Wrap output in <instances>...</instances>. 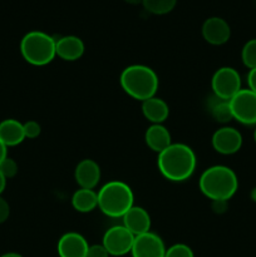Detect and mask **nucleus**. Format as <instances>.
Returning <instances> with one entry per match:
<instances>
[{
  "label": "nucleus",
  "instance_id": "6e6552de",
  "mask_svg": "<svg viewBox=\"0 0 256 257\" xmlns=\"http://www.w3.org/2000/svg\"><path fill=\"white\" fill-rule=\"evenodd\" d=\"M135 237L136 236L132 235L123 225L112 226L103 235L102 245L108 251L109 256H124L131 253Z\"/></svg>",
  "mask_w": 256,
  "mask_h": 257
},
{
  "label": "nucleus",
  "instance_id": "c85d7f7f",
  "mask_svg": "<svg viewBox=\"0 0 256 257\" xmlns=\"http://www.w3.org/2000/svg\"><path fill=\"white\" fill-rule=\"evenodd\" d=\"M247 85H248V89L252 90V92L256 94V68L248 70Z\"/></svg>",
  "mask_w": 256,
  "mask_h": 257
},
{
  "label": "nucleus",
  "instance_id": "423d86ee",
  "mask_svg": "<svg viewBox=\"0 0 256 257\" xmlns=\"http://www.w3.org/2000/svg\"><path fill=\"white\" fill-rule=\"evenodd\" d=\"M211 88L213 95L221 99L230 100L237 94L241 88V77L235 68L221 67L213 73L211 79Z\"/></svg>",
  "mask_w": 256,
  "mask_h": 257
},
{
  "label": "nucleus",
  "instance_id": "dca6fc26",
  "mask_svg": "<svg viewBox=\"0 0 256 257\" xmlns=\"http://www.w3.org/2000/svg\"><path fill=\"white\" fill-rule=\"evenodd\" d=\"M145 142L151 151L160 155L172 145V137L163 124H151L145 133Z\"/></svg>",
  "mask_w": 256,
  "mask_h": 257
},
{
  "label": "nucleus",
  "instance_id": "a878e982",
  "mask_svg": "<svg viewBox=\"0 0 256 257\" xmlns=\"http://www.w3.org/2000/svg\"><path fill=\"white\" fill-rule=\"evenodd\" d=\"M87 257H109V253L102 243L100 245H90L88 248Z\"/></svg>",
  "mask_w": 256,
  "mask_h": 257
},
{
  "label": "nucleus",
  "instance_id": "72a5a7b5",
  "mask_svg": "<svg viewBox=\"0 0 256 257\" xmlns=\"http://www.w3.org/2000/svg\"><path fill=\"white\" fill-rule=\"evenodd\" d=\"M250 197H251V200H252L253 202L256 203V187H253L252 190H251V192H250Z\"/></svg>",
  "mask_w": 256,
  "mask_h": 257
},
{
  "label": "nucleus",
  "instance_id": "473e14b6",
  "mask_svg": "<svg viewBox=\"0 0 256 257\" xmlns=\"http://www.w3.org/2000/svg\"><path fill=\"white\" fill-rule=\"evenodd\" d=\"M124 3L131 5H138V4H142V0H123Z\"/></svg>",
  "mask_w": 256,
  "mask_h": 257
},
{
  "label": "nucleus",
  "instance_id": "412c9836",
  "mask_svg": "<svg viewBox=\"0 0 256 257\" xmlns=\"http://www.w3.org/2000/svg\"><path fill=\"white\" fill-rule=\"evenodd\" d=\"M177 0H142V5L153 15H166L176 8Z\"/></svg>",
  "mask_w": 256,
  "mask_h": 257
},
{
  "label": "nucleus",
  "instance_id": "c756f323",
  "mask_svg": "<svg viewBox=\"0 0 256 257\" xmlns=\"http://www.w3.org/2000/svg\"><path fill=\"white\" fill-rule=\"evenodd\" d=\"M7 157H8V147L2 142V140H0V163H2Z\"/></svg>",
  "mask_w": 256,
  "mask_h": 257
},
{
  "label": "nucleus",
  "instance_id": "f8f14e48",
  "mask_svg": "<svg viewBox=\"0 0 256 257\" xmlns=\"http://www.w3.org/2000/svg\"><path fill=\"white\" fill-rule=\"evenodd\" d=\"M88 241L78 232H67L59 238L57 245L59 257H87Z\"/></svg>",
  "mask_w": 256,
  "mask_h": 257
},
{
  "label": "nucleus",
  "instance_id": "9d476101",
  "mask_svg": "<svg viewBox=\"0 0 256 257\" xmlns=\"http://www.w3.org/2000/svg\"><path fill=\"white\" fill-rule=\"evenodd\" d=\"M166 246L162 238L155 232L136 236L131 255L132 257H165Z\"/></svg>",
  "mask_w": 256,
  "mask_h": 257
},
{
  "label": "nucleus",
  "instance_id": "2f4dec72",
  "mask_svg": "<svg viewBox=\"0 0 256 257\" xmlns=\"http://www.w3.org/2000/svg\"><path fill=\"white\" fill-rule=\"evenodd\" d=\"M0 257H23V256L20 255V253H18V252H7V253H4V255H2Z\"/></svg>",
  "mask_w": 256,
  "mask_h": 257
},
{
  "label": "nucleus",
  "instance_id": "f257e3e1",
  "mask_svg": "<svg viewBox=\"0 0 256 257\" xmlns=\"http://www.w3.org/2000/svg\"><path fill=\"white\" fill-rule=\"evenodd\" d=\"M197 158L190 146L172 143L158 155L157 167L161 175L171 182H183L193 175Z\"/></svg>",
  "mask_w": 256,
  "mask_h": 257
},
{
  "label": "nucleus",
  "instance_id": "7ed1b4c3",
  "mask_svg": "<svg viewBox=\"0 0 256 257\" xmlns=\"http://www.w3.org/2000/svg\"><path fill=\"white\" fill-rule=\"evenodd\" d=\"M119 84L124 93L140 102L156 97L160 79L152 68L143 64L128 65L119 75Z\"/></svg>",
  "mask_w": 256,
  "mask_h": 257
},
{
  "label": "nucleus",
  "instance_id": "2eb2a0df",
  "mask_svg": "<svg viewBox=\"0 0 256 257\" xmlns=\"http://www.w3.org/2000/svg\"><path fill=\"white\" fill-rule=\"evenodd\" d=\"M123 226L132 235L140 236L151 231V216L147 211L140 206H133L122 217Z\"/></svg>",
  "mask_w": 256,
  "mask_h": 257
},
{
  "label": "nucleus",
  "instance_id": "4be33fe9",
  "mask_svg": "<svg viewBox=\"0 0 256 257\" xmlns=\"http://www.w3.org/2000/svg\"><path fill=\"white\" fill-rule=\"evenodd\" d=\"M241 60L250 70L256 68V39H250L245 43L241 50Z\"/></svg>",
  "mask_w": 256,
  "mask_h": 257
},
{
  "label": "nucleus",
  "instance_id": "bb28decb",
  "mask_svg": "<svg viewBox=\"0 0 256 257\" xmlns=\"http://www.w3.org/2000/svg\"><path fill=\"white\" fill-rule=\"evenodd\" d=\"M10 216V206L5 198L0 196V225L4 223Z\"/></svg>",
  "mask_w": 256,
  "mask_h": 257
},
{
  "label": "nucleus",
  "instance_id": "a211bd4d",
  "mask_svg": "<svg viewBox=\"0 0 256 257\" xmlns=\"http://www.w3.org/2000/svg\"><path fill=\"white\" fill-rule=\"evenodd\" d=\"M0 140L7 147H15L25 140L23 123L8 118L0 122Z\"/></svg>",
  "mask_w": 256,
  "mask_h": 257
},
{
  "label": "nucleus",
  "instance_id": "1a4fd4ad",
  "mask_svg": "<svg viewBox=\"0 0 256 257\" xmlns=\"http://www.w3.org/2000/svg\"><path fill=\"white\" fill-rule=\"evenodd\" d=\"M242 136L233 127H221L216 131L211 138L213 150L223 156L237 153L242 147Z\"/></svg>",
  "mask_w": 256,
  "mask_h": 257
},
{
  "label": "nucleus",
  "instance_id": "b1692460",
  "mask_svg": "<svg viewBox=\"0 0 256 257\" xmlns=\"http://www.w3.org/2000/svg\"><path fill=\"white\" fill-rule=\"evenodd\" d=\"M18 171H19L18 163L15 162L13 158L7 157L2 163H0V172L4 175V177L7 178V180L15 177L18 173Z\"/></svg>",
  "mask_w": 256,
  "mask_h": 257
},
{
  "label": "nucleus",
  "instance_id": "7c9ffc66",
  "mask_svg": "<svg viewBox=\"0 0 256 257\" xmlns=\"http://www.w3.org/2000/svg\"><path fill=\"white\" fill-rule=\"evenodd\" d=\"M5 187H7V178H5L4 175L0 172V196H2V193L4 192Z\"/></svg>",
  "mask_w": 256,
  "mask_h": 257
},
{
  "label": "nucleus",
  "instance_id": "cd10ccee",
  "mask_svg": "<svg viewBox=\"0 0 256 257\" xmlns=\"http://www.w3.org/2000/svg\"><path fill=\"white\" fill-rule=\"evenodd\" d=\"M227 202L228 201H212V210L215 213H225L227 211Z\"/></svg>",
  "mask_w": 256,
  "mask_h": 257
},
{
  "label": "nucleus",
  "instance_id": "39448f33",
  "mask_svg": "<svg viewBox=\"0 0 256 257\" xmlns=\"http://www.w3.org/2000/svg\"><path fill=\"white\" fill-rule=\"evenodd\" d=\"M23 59L34 67H44L54 60L55 39L42 30L28 32L20 40Z\"/></svg>",
  "mask_w": 256,
  "mask_h": 257
},
{
  "label": "nucleus",
  "instance_id": "5701e85b",
  "mask_svg": "<svg viewBox=\"0 0 256 257\" xmlns=\"http://www.w3.org/2000/svg\"><path fill=\"white\" fill-rule=\"evenodd\" d=\"M165 257H195L190 246L185 243H175L166 250Z\"/></svg>",
  "mask_w": 256,
  "mask_h": 257
},
{
  "label": "nucleus",
  "instance_id": "4468645a",
  "mask_svg": "<svg viewBox=\"0 0 256 257\" xmlns=\"http://www.w3.org/2000/svg\"><path fill=\"white\" fill-rule=\"evenodd\" d=\"M84 50V43L75 35H65L55 40V54L64 62H75L80 59Z\"/></svg>",
  "mask_w": 256,
  "mask_h": 257
},
{
  "label": "nucleus",
  "instance_id": "0eeeda50",
  "mask_svg": "<svg viewBox=\"0 0 256 257\" xmlns=\"http://www.w3.org/2000/svg\"><path fill=\"white\" fill-rule=\"evenodd\" d=\"M233 119L243 125H256V94L248 88L241 89L230 99Z\"/></svg>",
  "mask_w": 256,
  "mask_h": 257
},
{
  "label": "nucleus",
  "instance_id": "393cba45",
  "mask_svg": "<svg viewBox=\"0 0 256 257\" xmlns=\"http://www.w3.org/2000/svg\"><path fill=\"white\" fill-rule=\"evenodd\" d=\"M23 127H24L25 138H28V140H35L42 133V127L35 120H28V122L23 123Z\"/></svg>",
  "mask_w": 256,
  "mask_h": 257
},
{
  "label": "nucleus",
  "instance_id": "f3484780",
  "mask_svg": "<svg viewBox=\"0 0 256 257\" xmlns=\"http://www.w3.org/2000/svg\"><path fill=\"white\" fill-rule=\"evenodd\" d=\"M142 113L146 119L152 124H163L170 115V107L167 103L158 97H152L142 102Z\"/></svg>",
  "mask_w": 256,
  "mask_h": 257
},
{
  "label": "nucleus",
  "instance_id": "9b49d317",
  "mask_svg": "<svg viewBox=\"0 0 256 257\" xmlns=\"http://www.w3.org/2000/svg\"><path fill=\"white\" fill-rule=\"evenodd\" d=\"M201 33L205 42L215 47L226 44L231 38L230 25L220 17H211L206 19L202 24Z\"/></svg>",
  "mask_w": 256,
  "mask_h": 257
},
{
  "label": "nucleus",
  "instance_id": "ddd939ff",
  "mask_svg": "<svg viewBox=\"0 0 256 257\" xmlns=\"http://www.w3.org/2000/svg\"><path fill=\"white\" fill-rule=\"evenodd\" d=\"M100 167L94 160L85 158L77 165L74 170V180L79 188L94 190L100 181Z\"/></svg>",
  "mask_w": 256,
  "mask_h": 257
},
{
  "label": "nucleus",
  "instance_id": "20e7f679",
  "mask_svg": "<svg viewBox=\"0 0 256 257\" xmlns=\"http://www.w3.org/2000/svg\"><path fill=\"white\" fill-rule=\"evenodd\" d=\"M133 203L132 188L123 181H109L98 191V208L108 217L122 218Z\"/></svg>",
  "mask_w": 256,
  "mask_h": 257
},
{
  "label": "nucleus",
  "instance_id": "aec40b11",
  "mask_svg": "<svg viewBox=\"0 0 256 257\" xmlns=\"http://www.w3.org/2000/svg\"><path fill=\"white\" fill-rule=\"evenodd\" d=\"M207 108L211 117L216 122L221 123V124H226V123L231 122L233 119L230 107V100L221 99V98H217L216 95H212L207 100Z\"/></svg>",
  "mask_w": 256,
  "mask_h": 257
},
{
  "label": "nucleus",
  "instance_id": "f704fd0d",
  "mask_svg": "<svg viewBox=\"0 0 256 257\" xmlns=\"http://www.w3.org/2000/svg\"><path fill=\"white\" fill-rule=\"evenodd\" d=\"M253 141H255V143H256V128H255V131H253Z\"/></svg>",
  "mask_w": 256,
  "mask_h": 257
},
{
  "label": "nucleus",
  "instance_id": "6ab92c4d",
  "mask_svg": "<svg viewBox=\"0 0 256 257\" xmlns=\"http://www.w3.org/2000/svg\"><path fill=\"white\" fill-rule=\"evenodd\" d=\"M72 206L77 212H92L98 207V192L88 188H79L73 193Z\"/></svg>",
  "mask_w": 256,
  "mask_h": 257
},
{
  "label": "nucleus",
  "instance_id": "f03ea898",
  "mask_svg": "<svg viewBox=\"0 0 256 257\" xmlns=\"http://www.w3.org/2000/svg\"><path fill=\"white\" fill-rule=\"evenodd\" d=\"M198 187L208 200L228 201L237 192L238 180L230 167L216 165L203 171L198 180Z\"/></svg>",
  "mask_w": 256,
  "mask_h": 257
}]
</instances>
